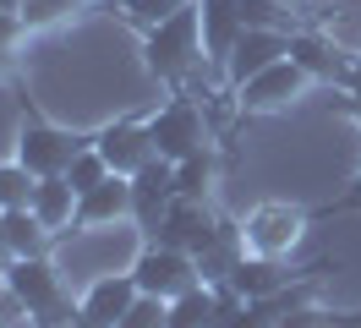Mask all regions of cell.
I'll use <instances>...</instances> for the list:
<instances>
[{"mask_svg":"<svg viewBox=\"0 0 361 328\" xmlns=\"http://www.w3.org/2000/svg\"><path fill=\"white\" fill-rule=\"evenodd\" d=\"M197 61H203V28H197V0H192V6H180L176 17H164V22L148 28L142 66L154 71L159 83H180Z\"/></svg>","mask_w":361,"mask_h":328,"instance_id":"1","label":"cell"},{"mask_svg":"<svg viewBox=\"0 0 361 328\" xmlns=\"http://www.w3.org/2000/svg\"><path fill=\"white\" fill-rule=\"evenodd\" d=\"M6 296L23 306L39 328H61V312H66V290H61V274L49 268V257H11L6 262Z\"/></svg>","mask_w":361,"mask_h":328,"instance_id":"2","label":"cell"},{"mask_svg":"<svg viewBox=\"0 0 361 328\" xmlns=\"http://www.w3.org/2000/svg\"><path fill=\"white\" fill-rule=\"evenodd\" d=\"M27 121H23V137H17V164H27L33 175H66V164L88 148L93 137H77V131H61L49 126L44 115H33V104L23 99Z\"/></svg>","mask_w":361,"mask_h":328,"instance_id":"3","label":"cell"},{"mask_svg":"<svg viewBox=\"0 0 361 328\" xmlns=\"http://www.w3.org/2000/svg\"><path fill=\"white\" fill-rule=\"evenodd\" d=\"M132 279L142 296H164V301H176V296H186L192 284H203V274H197V257L192 252H176V246H142L132 262Z\"/></svg>","mask_w":361,"mask_h":328,"instance_id":"4","label":"cell"},{"mask_svg":"<svg viewBox=\"0 0 361 328\" xmlns=\"http://www.w3.org/2000/svg\"><path fill=\"white\" fill-rule=\"evenodd\" d=\"M307 208H290V202H257L247 214V224H241V246L247 252H257V257H285L295 241H301V230H307Z\"/></svg>","mask_w":361,"mask_h":328,"instance_id":"5","label":"cell"},{"mask_svg":"<svg viewBox=\"0 0 361 328\" xmlns=\"http://www.w3.org/2000/svg\"><path fill=\"white\" fill-rule=\"evenodd\" d=\"M148 137H154V153H159V159H170V164H180L186 153L208 148L203 115H197L192 99H170V104H159L154 115H148Z\"/></svg>","mask_w":361,"mask_h":328,"instance_id":"6","label":"cell"},{"mask_svg":"<svg viewBox=\"0 0 361 328\" xmlns=\"http://www.w3.org/2000/svg\"><path fill=\"white\" fill-rule=\"evenodd\" d=\"M154 241L197 257V252H208V246H219V241H225V224H219V219H208L197 197H176V202L164 208V219H159Z\"/></svg>","mask_w":361,"mask_h":328,"instance_id":"7","label":"cell"},{"mask_svg":"<svg viewBox=\"0 0 361 328\" xmlns=\"http://www.w3.org/2000/svg\"><path fill=\"white\" fill-rule=\"evenodd\" d=\"M290 49V33L285 28H241V39L225 61V93H235L241 83H252L257 71H269L274 61H285Z\"/></svg>","mask_w":361,"mask_h":328,"instance_id":"8","label":"cell"},{"mask_svg":"<svg viewBox=\"0 0 361 328\" xmlns=\"http://www.w3.org/2000/svg\"><path fill=\"white\" fill-rule=\"evenodd\" d=\"M93 148L104 153V164H110L115 175H137L148 159H159V153H154V137H148V121H137V115L99 126V131H93Z\"/></svg>","mask_w":361,"mask_h":328,"instance_id":"9","label":"cell"},{"mask_svg":"<svg viewBox=\"0 0 361 328\" xmlns=\"http://www.w3.org/2000/svg\"><path fill=\"white\" fill-rule=\"evenodd\" d=\"M142 296L132 279V268L126 274H104V279L88 284V296L77 301V328H121V317L132 312V301Z\"/></svg>","mask_w":361,"mask_h":328,"instance_id":"10","label":"cell"},{"mask_svg":"<svg viewBox=\"0 0 361 328\" xmlns=\"http://www.w3.org/2000/svg\"><path fill=\"white\" fill-rule=\"evenodd\" d=\"M307 87V71L285 55V61H274L269 71H257L252 83L235 87V104H241V115H257V109H279V104H290L295 93Z\"/></svg>","mask_w":361,"mask_h":328,"instance_id":"11","label":"cell"},{"mask_svg":"<svg viewBox=\"0 0 361 328\" xmlns=\"http://www.w3.org/2000/svg\"><path fill=\"white\" fill-rule=\"evenodd\" d=\"M170 202H176V164H170V159H148V164L132 175V219L154 236Z\"/></svg>","mask_w":361,"mask_h":328,"instance_id":"12","label":"cell"},{"mask_svg":"<svg viewBox=\"0 0 361 328\" xmlns=\"http://www.w3.org/2000/svg\"><path fill=\"white\" fill-rule=\"evenodd\" d=\"M197 28H203V61L225 77V61L241 39V11L235 0H197Z\"/></svg>","mask_w":361,"mask_h":328,"instance_id":"13","label":"cell"},{"mask_svg":"<svg viewBox=\"0 0 361 328\" xmlns=\"http://www.w3.org/2000/svg\"><path fill=\"white\" fill-rule=\"evenodd\" d=\"M285 55L307 71V83H345V71H350V61H345L323 33H312V28L290 33V49H285Z\"/></svg>","mask_w":361,"mask_h":328,"instance_id":"14","label":"cell"},{"mask_svg":"<svg viewBox=\"0 0 361 328\" xmlns=\"http://www.w3.org/2000/svg\"><path fill=\"white\" fill-rule=\"evenodd\" d=\"M132 214V175H104L93 192L77 197V219L71 224H115V219H126Z\"/></svg>","mask_w":361,"mask_h":328,"instance_id":"15","label":"cell"},{"mask_svg":"<svg viewBox=\"0 0 361 328\" xmlns=\"http://www.w3.org/2000/svg\"><path fill=\"white\" fill-rule=\"evenodd\" d=\"M33 214L44 219V230H61L77 219V192H71L66 175H39V186H33Z\"/></svg>","mask_w":361,"mask_h":328,"instance_id":"16","label":"cell"},{"mask_svg":"<svg viewBox=\"0 0 361 328\" xmlns=\"http://www.w3.org/2000/svg\"><path fill=\"white\" fill-rule=\"evenodd\" d=\"M0 230H6L11 257H39L49 246V230H44V219L33 214V208H0Z\"/></svg>","mask_w":361,"mask_h":328,"instance_id":"17","label":"cell"},{"mask_svg":"<svg viewBox=\"0 0 361 328\" xmlns=\"http://www.w3.org/2000/svg\"><path fill=\"white\" fill-rule=\"evenodd\" d=\"M214 306H219V290H214V284H192L186 296L170 301L164 328H208V323H214Z\"/></svg>","mask_w":361,"mask_h":328,"instance_id":"18","label":"cell"},{"mask_svg":"<svg viewBox=\"0 0 361 328\" xmlns=\"http://www.w3.org/2000/svg\"><path fill=\"white\" fill-rule=\"evenodd\" d=\"M214 186V153L197 148V153H186L176 164V197H197L203 202V192Z\"/></svg>","mask_w":361,"mask_h":328,"instance_id":"19","label":"cell"},{"mask_svg":"<svg viewBox=\"0 0 361 328\" xmlns=\"http://www.w3.org/2000/svg\"><path fill=\"white\" fill-rule=\"evenodd\" d=\"M33 186H39V175L27 170V164H0V208H33Z\"/></svg>","mask_w":361,"mask_h":328,"instance_id":"20","label":"cell"},{"mask_svg":"<svg viewBox=\"0 0 361 328\" xmlns=\"http://www.w3.org/2000/svg\"><path fill=\"white\" fill-rule=\"evenodd\" d=\"M104 175H115V170L104 164V153L93 148V142H88V148H82V153H77V159L66 164V181H71V192H77V197H82V192H93V186H99Z\"/></svg>","mask_w":361,"mask_h":328,"instance_id":"21","label":"cell"},{"mask_svg":"<svg viewBox=\"0 0 361 328\" xmlns=\"http://www.w3.org/2000/svg\"><path fill=\"white\" fill-rule=\"evenodd\" d=\"M180 6H192V0H121V11H126V22H137L142 33L154 28V22H164V17H176Z\"/></svg>","mask_w":361,"mask_h":328,"instance_id":"22","label":"cell"},{"mask_svg":"<svg viewBox=\"0 0 361 328\" xmlns=\"http://www.w3.org/2000/svg\"><path fill=\"white\" fill-rule=\"evenodd\" d=\"M241 28H279V0H235Z\"/></svg>","mask_w":361,"mask_h":328,"instance_id":"23","label":"cell"},{"mask_svg":"<svg viewBox=\"0 0 361 328\" xmlns=\"http://www.w3.org/2000/svg\"><path fill=\"white\" fill-rule=\"evenodd\" d=\"M61 11H71V0H23V28H44Z\"/></svg>","mask_w":361,"mask_h":328,"instance_id":"24","label":"cell"},{"mask_svg":"<svg viewBox=\"0 0 361 328\" xmlns=\"http://www.w3.org/2000/svg\"><path fill=\"white\" fill-rule=\"evenodd\" d=\"M323 323H329V317H323V312H312V306H290V312H285L274 328H323Z\"/></svg>","mask_w":361,"mask_h":328,"instance_id":"25","label":"cell"},{"mask_svg":"<svg viewBox=\"0 0 361 328\" xmlns=\"http://www.w3.org/2000/svg\"><path fill=\"white\" fill-rule=\"evenodd\" d=\"M345 93H350V99H361V55L350 61V71H345Z\"/></svg>","mask_w":361,"mask_h":328,"instance_id":"26","label":"cell"},{"mask_svg":"<svg viewBox=\"0 0 361 328\" xmlns=\"http://www.w3.org/2000/svg\"><path fill=\"white\" fill-rule=\"evenodd\" d=\"M345 115H350V121L361 126V99H345Z\"/></svg>","mask_w":361,"mask_h":328,"instance_id":"27","label":"cell"},{"mask_svg":"<svg viewBox=\"0 0 361 328\" xmlns=\"http://www.w3.org/2000/svg\"><path fill=\"white\" fill-rule=\"evenodd\" d=\"M356 202H361V175H356V192L345 197V202H339V208H356Z\"/></svg>","mask_w":361,"mask_h":328,"instance_id":"28","label":"cell"},{"mask_svg":"<svg viewBox=\"0 0 361 328\" xmlns=\"http://www.w3.org/2000/svg\"><path fill=\"white\" fill-rule=\"evenodd\" d=\"M0 262H11V246H6V230H0Z\"/></svg>","mask_w":361,"mask_h":328,"instance_id":"29","label":"cell"},{"mask_svg":"<svg viewBox=\"0 0 361 328\" xmlns=\"http://www.w3.org/2000/svg\"><path fill=\"white\" fill-rule=\"evenodd\" d=\"M339 328H361V312H356V317H339Z\"/></svg>","mask_w":361,"mask_h":328,"instance_id":"30","label":"cell"},{"mask_svg":"<svg viewBox=\"0 0 361 328\" xmlns=\"http://www.w3.org/2000/svg\"><path fill=\"white\" fill-rule=\"evenodd\" d=\"M279 6H285V0H279Z\"/></svg>","mask_w":361,"mask_h":328,"instance_id":"31","label":"cell"}]
</instances>
